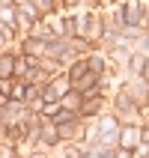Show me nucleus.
I'll list each match as a JSON object with an SVG mask.
<instances>
[{
  "label": "nucleus",
  "mask_w": 149,
  "mask_h": 158,
  "mask_svg": "<svg viewBox=\"0 0 149 158\" xmlns=\"http://www.w3.org/2000/svg\"><path fill=\"white\" fill-rule=\"evenodd\" d=\"M60 131H63V128L57 123H54V125H45V128H42V140L45 143H57V140H60Z\"/></svg>",
  "instance_id": "1"
},
{
  "label": "nucleus",
  "mask_w": 149,
  "mask_h": 158,
  "mask_svg": "<svg viewBox=\"0 0 149 158\" xmlns=\"http://www.w3.org/2000/svg\"><path fill=\"white\" fill-rule=\"evenodd\" d=\"M15 72V63H12V57H0V78H9Z\"/></svg>",
  "instance_id": "2"
},
{
  "label": "nucleus",
  "mask_w": 149,
  "mask_h": 158,
  "mask_svg": "<svg viewBox=\"0 0 149 158\" xmlns=\"http://www.w3.org/2000/svg\"><path fill=\"white\" fill-rule=\"evenodd\" d=\"M137 21H140V6H134V3H131V6L125 9V24L131 27V24H137Z\"/></svg>",
  "instance_id": "3"
},
{
  "label": "nucleus",
  "mask_w": 149,
  "mask_h": 158,
  "mask_svg": "<svg viewBox=\"0 0 149 158\" xmlns=\"http://www.w3.org/2000/svg\"><path fill=\"white\" fill-rule=\"evenodd\" d=\"M60 102H63V107H78L81 105V96H78V93H66Z\"/></svg>",
  "instance_id": "4"
},
{
  "label": "nucleus",
  "mask_w": 149,
  "mask_h": 158,
  "mask_svg": "<svg viewBox=\"0 0 149 158\" xmlns=\"http://www.w3.org/2000/svg\"><path fill=\"white\" fill-rule=\"evenodd\" d=\"M72 119H75V114H72V110H57V125L72 123Z\"/></svg>",
  "instance_id": "5"
},
{
  "label": "nucleus",
  "mask_w": 149,
  "mask_h": 158,
  "mask_svg": "<svg viewBox=\"0 0 149 158\" xmlns=\"http://www.w3.org/2000/svg\"><path fill=\"white\" fill-rule=\"evenodd\" d=\"M134 140H137V134H134L131 128H128V131L122 134V146H128V143H134Z\"/></svg>",
  "instance_id": "6"
},
{
  "label": "nucleus",
  "mask_w": 149,
  "mask_h": 158,
  "mask_svg": "<svg viewBox=\"0 0 149 158\" xmlns=\"http://www.w3.org/2000/svg\"><path fill=\"white\" fill-rule=\"evenodd\" d=\"M84 72H87V63H78V66H75V69H72V78H81V75H84Z\"/></svg>",
  "instance_id": "7"
},
{
  "label": "nucleus",
  "mask_w": 149,
  "mask_h": 158,
  "mask_svg": "<svg viewBox=\"0 0 149 158\" xmlns=\"http://www.w3.org/2000/svg\"><path fill=\"white\" fill-rule=\"evenodd\" d=\"M21 12H24V15H30V18H36V9H33V3H21Z\"/></svg>",
  "instance_id": "8"
},
{
  "label": "nucleus",
  "mask_w": 149,
  "mask_h": 158,
  "mask_svg": "<svg viewBox=\"0 0 149 158\" xmlns=\"http://www.w3.org/2000/svg\"><path fill=\"white\" fill-rule=\"evenodd\" d=\"M66 89H69V84H66V81H60V84H54V93H60V96L66 93Z\"/></svg>",
  "instance_id": "9"
},
{
  "label": "nucleus",
  "mask_w": 149,
  "mask_h": 158,
  "mask_svg": "<svg viewBox=\"0 0 149 158\" xmlns=\"http://www.w3.org/2000/svg\"><path fill=\"white\" fill-rule=\"evenodd\" d=\"M89 69L98 72V69H101V60H98V57H96V60H89Z\"/></svg>",
  "instance_id": "10"
},
{
  "label": "nucleus",
  "mask_w": 149,
  "mask_h": 158,
  "mask_svg": "<svg viewBox=\"0 0 149 158\" xmlns=\"http://www.w3.org/2000/svg\"><path fill=\"white\" fill-rule=\"evenodd\" d=\"M140 137H143V143H149V128H143V134H140Z\"/></svg>",
  "instance_id": "11"
},
{
  "label": "nucleus",
  "mask_w": 149,
  "mask_h": 158,
  "mask_svg": "<svg viewBox=\"0 0 149 158\" xmlns=\"http://www.w3.org/2000/svg\"><path fill=\"white\" fill-rule=\"evenodd\" d=\"M3 39H6V36H3V33H0V42H3Z\"/></svg>",
  "instance_id": "12"
}]
</instances>
